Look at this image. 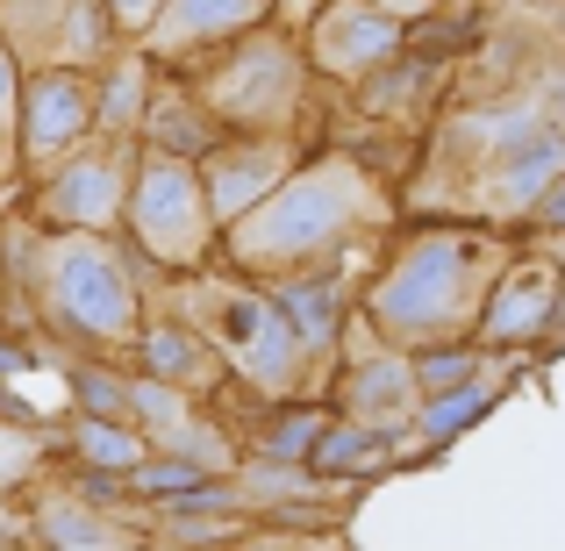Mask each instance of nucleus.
Masks as SVG:
<instances>
[{
  "mask_svg": "<svg viewBox=\"0 0 565 551\" xmlns=\"http://www.w3.org/2000/svg\"><path fill=\"white\" fill-rule=\"evenodd\" d=\"M565 180V123L552 94H501L451 108L429 129L423 201L480 230H523L530 208Z\"/></svg>",
  "mask_w": 565,
  "mask_h": 551,
  "instance_id": "obj_1",
  "label": "nucleus"
},
{
  "mask_svg": "<svg viewBox=\"0 0 565 551\" xmlns=\"http://www.w3.org/2000/svg\"><path fill=\"white\" fill-rule=\"evenodd\" d=\"M509 236L480 230V222H423L401 244H386L380 273L359 287V316L386 351H444L472 345L480 308L494 294V279L509 273Z\"/></svg>",
  "mask_w": 565,
  "mask_h": 551,
  "instance_id": "obj_2",
  "label": "nucleus"
},
{
  "mask_svg": "<svg viewBox=\"0 0 565 551\" xmlns=\"http://www.w3.org/2000/svg\"><path fill=\"white\" fill-rule=\"evenodd\" d=\"M386 215H394V193H386V180L365 158H316V166H301L265 208H250L236 222L230 258L244 273H258L265 287H279L294 273L351 258L373 230H386Z\"/></svg>",
  "mask_w": 565,
  "mask_h": 551,
  "instance_id": "obj_3",
  "label": "nucleus"
},
{
  "mask_svg": "<svg viewBox=\"0 0 565 551\" xmlns=\"http://www.w3.org/2000/svg\"><path fill=\"white\" fill-rule=\"evenodd\" d=\"M201 345L215 351L222 365L244 372V386H258L265 401H316V372L301 359V337H294L287 308L265 287H244V279H215L201 287Z\"/></svg>",
  "mask_w": 565,
  "mask_h": 551,
  "instance_id": "obj_4",
  "label": "nucleus"
},
{
  "mask_svg": "<svg viewBox=\"0 0 565 551\" xmlns=\"http://www.w3.org/2000/svg\"><path fill=\"white\" fill-rule=\"evenodd\" d=\"M301 94H308V57L301 36H287V29H258V36L230 43L201 80V108L236 137H287L301 123Z\"/></svg>",
  "mask_w": 565,
  "mask_h": 551,
  "instance_id": "obj_5",
  "label": "nucleus"
},
{
  "mask_svg": "<svg viewBox=\"0 0 565 551\" xmlns=\"http://www.w3.org/2000/svg\"><path fill=\"white\" fill-rule=\"evenodd\" d=\"M129 230L137 244L151 251L158 265H201L207 244H215V215H207V193H201V166L172 151H143L137 158V180H129Z\"/></svg>",
  "mask_w": 565,
  "mask_h": 551,
  "instance_id": "obj_6",
  "label": "nucleus"
},
{
  "mask_svg": "<svg viewBox=\"0 0 565 551\" xmlns=\"http://www.w3.org/2000/svg\"><path fill=\"white\" fill-rule=\"evenodd\" d=\"M51 301H57V316H65V330H79V337H100V345L143 337L137 330V287H129V273L115 265V251L94 244V236L51 251Z\"/></svg>",
  "mask_w": 565,
  "mask_h": 551,
  "instance_id": "obj_7",
  "label": "nucleus"
},
{
  "mask_svg": "<svg viewBox=\"0 0 565 551\" xmlns=\"http://www.w3.org/2000/svg\"><path fill=\"white\" fill-rule=\"evenodd\" d=\"M401 51H408V29L386 22L373 0H322L301 29L308 72H322V80H337V86H373Z\"/></svg>",
  "mask_w": 565,
  "mask_h": 551,
  "instance_id": "obj_8",
  "label": "nucleus"
},
{
  "mask_svg": "<svg viewBox=\"0 0 565 551\" xmlns=\"http://www.w3.org/2000/svg\"><path fill=\"white\" fill-rule=\"evenodd\" d=\"M565 330V279L552 265V251H515L509 273L494 279V294H487L480 308V330H472V345L480 351H523V345H544V337Z\"/></svg>",
  "mask_w": 565,
  "mask_h": 551,
  "instance_id": "obj_9",
  "label": "nucleus"
},
{
  "mask_svg": "<svg viewBox=\"0 0 565 551\" xmlns=\"http://www.w3.org/2000/svg\"><path fill=\"white\" fill-rule=\"evenodd\" d=\"M294 158H301V151H294V137H230V144H215V151L201 158V193H207L215 230L230 236L250 208L273 201V193L301 172Z\"/></svg>",
  "mask_w": 565,
  "mask_h": 551,
  "instance_id": "obj_10",
  "label": "nucleus"
},
{
  "mask_svg": "<svg viewBox=\"0 0 565 551\" xmlns=\"http://www.w3.org/2000/svg\"><path fill=\"white\" fill-rule=\"evenodd\" d=\"M415 409H423L415 359H408V351H386L380 337L337 372V386H330V415H337V423H359V430H394V437H408Z\"/></svg>",
  "mask_w": 565,
  "mask_h": 551,
  "instance_id": "obj_11",
  "label": "nucleus"
},
{
  "mask_svg": "<svg viewBox=\"0 0 565 551\" xmlns=\"http://www.w3.org/2000/svg\"><path fill=\"white\" fill-rule=\"evenodd\" d=\"M265 294L287 308L308 372H322V365L344 359V322H351V265L344 258L316 265V273H294V279H279V287H265Z\"/></svg>",
  "mask_w": 565,
  "mask_h": 551,
  "instance_id": "obj_12",
  "label": "nucleus"
},
{
  "mask_svg": "<svg viewBox=\"0 0 565 551\" xmlns=\"http://www.w3.org/2000/svg\"><path fill=\"white\" fill-rule=\"evenodd\" d=\"M279 0H166V14L151 22L158 57H193V51H230V43L273 29Z\"/></svg>",
  "mask_w": 565,
  "mask_h": 551,
  "instance_id": "obj_13",
  "label": "nucleus"
},
{
  "mask_svg": "<svg viewBox=\"0 0 565 551\" xmlns=\"http://www.w3.org/2000/svg\"><path fill=\"white\" fill-rule=\"evenodd\" d=\"M129 180L137 172L122 166V151H94V158H72L65 180L51 187V208L79 230H108L115 215H129Z\"/></svg>",
  "mask_w": 565,
  "mask_h": 551,
  "instance_id": "obj_14",
  "label": "nucleus"
},
{
  "mask_svg": "<svg viewBox=\"0 0 565 551\" xmlns=\"http://www.w3.org/2000/svg\"><path fill=\"white\" fill-rule=\"evenodd\" d=\"M401 444L415 437H394V430H359V423H330L316 444V458H308V473H316L322 487L337 480H373V473H386L401 458Z\"/></svg>",
  "mask_w": 565,
  "mask_h": 551,
  "instance_id": "obj_15",
  "label": "nucleus"
},
{
  "mask_svg": "<svg viewBox=\"0 0 565 551\" xmlns=\"http://www.w3.org/2000/svg\"><path fill=\"white\" fill-rule=\"evenodd\" d=\"M143 345V365H151L158 386H172V394H201V386H215L222 359L201 345V330H186V322H158V330L137 337Z\"/></svg>",
  "mask_w": 565,
  "mask_h": 551,
  "instance_id": "obj_16",
  "label": "nucleus"
},
{
  "mask_svg": "<svg viewBox=\"0 0 565 551\" xmlns=\"http://www.w3.org/2000/svg\"><path fill=\"white\" fill-rule=\"evenodd\" d=\"M94 123V94H86L72 72H51V80L29 86V151H65L79 129Z\"/></svg>",
  "mask_w": 565,
  "mask_h": 551,
  "instance_id": "obj_17",
  "label": "nucleus"
},
{
  "mask_svg": "<svg viewBox=\"0 0 565 551\" xmlns=\"http://www.w3.org/2000/svg\"><path fill=\"white\" fill-rule=\"evenodd\" d=\"M330 423L337 415L322 409V401H287V409H273V423L258 430V458L265 466H308Z\"/></svg>",
  "mask_w": 565,
  "mask_h": 551,
  "instance_id": "obj_18",
  "label": "nucleus"
},
{
  "mask_svg": "<svg viewBox=\"0 0 565 551\" xmlns=\"http://www.w3.org/2000/svg\"><path fill=\"white\" fill-rule=\"evenodd\" d=\"M429 100H444L437 94V65H423V57H408V51H401L373 86H359V108L380 115V123H386V115H423Z\"/></svg>",
  "mask_w": 565,
  "mask_h": 551,
  "instance_id": "obj_19",
  "label": "nucleus"
},
{
  "mask_svg": "<svg viewBox=\"0 0 565 551\" xmlns=\"http://www.w3.org/2000/svg\"><path fill=\"white\" fill-rule=\"evenodd\" d=\"M487 380H501V351L444 345V351H423V359H415V386H423V401L466 394V386H487Z\"/></svg>",
  "mask_w": 565,
  "mask_h": 551,
  "instance_id": "obj_20",
  "label": "nucleus"
},
{
  "mask_svg": "<svg viewBox=\"0 0 565 551\" xmlns=\"http://www.w3.org/2000/svg\"><path fill=\"white\" fill-rule=\"evenodd\" d=\"M494 394H501V380L466 386V394H444V401H423V409H415V430H408V437H415V444H451L458 430H472L487 409H494Z\"/></svg>",
  "mask_w": 565,
  "mask_h": 551,
  "instance_id": "obj_21",
  "label": "nucleus"
},
{
  "mask_svg": "<svg viewBox=\"0 0 565 551\" xmlns=\"http://www.w3.org/2000/svg\"><path fill=\"white\" fill-rule=\"evenodd\" d=\"M79 452L94 458V466H108V473H129V480H137V466H143L137 423H100V415H79Z\"/></svg>",
  "mask_w": 565,
  "mask_h": 551,
  "instance_id": "obj_22",
  "label": "nucleus"
},
{
  "mask_svg": "<svg viewBox=\"0 0 565 551\" xmlns=\"http://www.w3.org/2000/svg\"><path fill=\"white\" fill-rule=\"evenodd\" d=\"M143 108H151V94H143V57H129V65L108 72V86H100L94 115H100L108 129H129V123H143Z\"/></svg>",
  "mask_w": 565,
  "mask_h": 551,
  "instance_id": "obj_23",
  "label": "nucleus"
},
{
  "mask_svg": "<svg viewBox=\"0 0 565 551\" xmlns=\"http://www.w3.org/2000/svg\"><path fill=\"white\" fill-rule=\"evenodd\" d=\"M72 386H79L86 415H100V423H129V380H115V372H94V365H79V372H72Z\"/></svg>",
  "mask_w": 565,
  "mask_h": 551,
  "instance_id": "obj_24",
  "label": "nucleus"
},
{
  "mask_svg": "<svg viewBox=\"0 0 565 551\" xmlns=\"http://www.w3.org/2000/svg\"><path fill=\"white\" fill-rule=\"evenodd\" d=\"M51 544L57 551H122V538H115L100 516H79V509H57L51 516Z\"/></svg>",
  "mask_w": 565,
  "mask_h": 551,
  "instance_id": "obj_25",
  "label": "nucleus"
},
{
  "mask_svg": "<svg viewBox=\"0 0 565 551\" xmlns=\"http://www.w3.org/2000/svg\"><path fill=\"white\" fill-rule=\"evenodd\" d=\"M530 236H537V244H565V180L544 193L537 208H530V222H523Z\"/></svg>",
  "mask_w": 565,
  "mask_h": 551,
  "instance_id": "obj_26",
  "label": "nucleus"
},
{
  "mask_svg": "<svg viewBox=\"0 0 565 551\" xmlns=\"http://www.w3.org/2000/svg\"><path fill=\"white\" fill-rule=\"evenodd\" d=\"M100 8H108L115 22H129V29H151L158 14H166V0H100Z\"/></svg>",
  "mask_w": 565,
  "mask_h": 551,
  "instance_id": "obj_27",
  "label": "nucleus"
},
{
  "mask_svg": "<svg viewBox=\"0 0 565 551\" xmlns=\"http://www.w3.org/2000/svg\"><path fill=\"white\" fill-rule=\"evenodd\" d=\"M373 8L386 14V22H401V29H415V22H429V14H437V0H373Z\"/></svg>",
  "mask_w": 565,
  "mask_h": 551,
  "instance_id": "obj_28",
  "label": "nucleus"
},
{
  "mask_svg": "<svg viewBox=\"0 0 565 551\" xmlns=\"http://www.w3.org/2000/svg\"><path fill=\"white\" fill-rule=\"evenodd\" d=\"M279 8H287V14H301V22H308V14H316L322 0H279Z\"/></svg>",
  "mask_w": 565,
  "mask_h": 551,
  "instance_id": "obj_29",
  "label": "nucleus"
},
{
  "mask_svg": "<svg viewBox=\"0 0 565 551\" xmlns=\"http://www.w3.org/2000/svg\"><path fill=\"white\" fill-rule=\"evenodd\" d=\"M14 365H22V351H8V345H0V372H14Z\"/></svg>",
  "mask_w": 565,
  "mask_h": 551,
  "instance_id": "obj_30",
  "label": "nucleus"
},
{
  "mask_svg": "<svg viewBox=\"0 0 565 551\" xmlns=\"http://www.w3.org/2000/svg\"><path fill=\"white\" fill-rule=\"evenodd\" d=\"M544 251H552V265H558V279H565V244H544Z\"/></svg>",
  "mask_w": 565,
  "mask_h": 551,
  "instance_id": "obj_31",
  "label": "nucleus"
},
{
  "mask_svg": "<svg viewBox=\"0 0 565 551\" xmlns=\"http://www.w3.org/2000/svg\"><path fill=\"white\" fill-rule=\"evenodd\" d=\"M0 100H8V57H0Z\"/></svg>",
  "mask_w": 565,
  "mask_h": 551,
  "instance_id": "obj_32",
  "label": "nucleus"
},
{
  "mask_svg": "<svg viewBox=\"0 0 565 551\" xmlns=\"http://www.w3.org/2000/svg\"><path fill=\"white\" fill-rule=\"evenodd\" d=\"M558 36H565V0H558Z\"/></svg>",
  "mask_w": 565,
  "mask_h": 551,
  "instance_id": "obj_33",
  "label": "nucleus"
},
{
  "mask_svg": "<svg viewBox=\"0 0 565 551\" xmlns=\"http://www.w3.org/2000/svg\"><path fill=\"white\" fill-rule=\"evenodd\" d=\"M437 8H444V0H437Z\"/></svg>",
  "mask_w": 565,
  "mask_h": 551,
  "instance_id": "obj_34",
  "label": "nucleus"
}]
</instances>
